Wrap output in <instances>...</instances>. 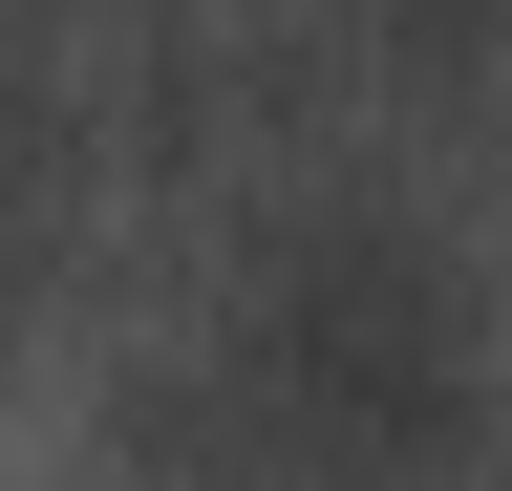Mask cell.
<instances>
[{
	"mask_svg": "<svg viewBox=\"0 0 512 491\" xmlns=\"http://www.w3.org/2000/svg\"><path fill=\"white\" fill-rule=\"evenodd\" d=\"M150 449H299V470L491 449V299H470V257L427 214H384V193H299L235 257L214 406H150Z\"/></svg>",
	"mask_w": 512,
	"mask_h": 491,
	"instance_id": "obj_1",
	"label": "cell"
},
{
	"mask_svg": "<svg viewBox=\"0 0 512 491\" xmlns=\"http://www.w3.org/2000/svg\"><path fill=\"white\" fill-rule=\"evenodd\" d=\"M342 22L384 43V65H491V43H512V0H342Z\"/></svg>",
	"mask_w": 512,
	"mask_h": 491,
	"instance_id": "obj_2",
	"label": "cell"
},
{
	"mask_svg": "<svg viewBox=\"0 0 512 491\" xmlns=\"http://www.w3.org/2000/svg\"><path fill=\"white\" fill-rule=\"evenodd\" d=\"M64 193V107H43V65H22V43H0V235H22Z\"/></svg>",
	"mask_w": 512,
	"mask_h": 491,
	"instance_id": "obj_3",
	"label": "cell"
}]
</instances>
